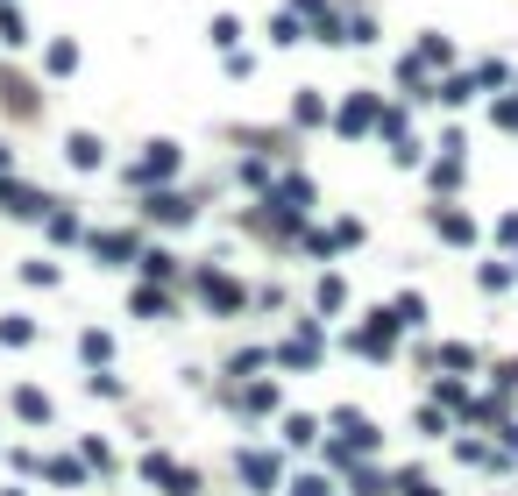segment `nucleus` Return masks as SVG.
<instances>
[{
  "instance_id": "obj_1",
  "label": "nucleus",
  "mask_w": 518,
  "mask_h": 496,
  "mask_svg": "<svg viewBox=\"0 0 518 496\" xmlns=\"http://www.w3.org/2000/svg\"><path fill=\"white\" fill-rule=\"evenodd\" d=\"M192 291H199V305H206L213 319H242V312L256 305V291H249L235 270H220V263H199V270H192Z\"/></svg>"
},
{
  "instance_id": "obj_2",
  "label": "nucleus",
  "mask_w": 518,
  "mask_h": 496,
  "mask_svg": "<svg viewBox=\"0 0 518 496\" xmlns=\"http://www.w3.org/2000/svg\"><path fill=\"white\" fill-rule=\"evenodd\" d=\"M135 475H142V482H150L157 496H206V475H199L192 461H178V454H164V447H150V454H142V461H135Z\"/></svg>"
},
{
  "instance_id": "obj_3",
  "label": "nucleus",
  "mask_w": 518,
  "mask_h": 496,
  "mask_svg": "<svg viewBox=\"0 0 518 496\" xmlns=\"http://www.w3.org/2000/svg\"><path fill=\"white\" fill-rule=\"evenodd\" d=\"M178 171H185V142H178V135H150V142H142V156L128 163V185L150 192V185H171Z\"/></svg>"
},
{
  "instance_id": "obj_4",
  "label": "nucleus",
  "mask_w": 518,
  "mask_h": 496,
  "mask_svg": "<svg viewBox=\"0 0 518 496\" xmlns=\"http://www.w3.org/2000/svg\"><path fill=\"white\" fill-rule=\"evenodd\" d=\"M398 334H405L398 312H391V305H377V312H362V326L348 334V348H355L362 362H391V355H398Z\"/></svg>"
},
{
  "instance_id": "obj_5",
  "label": "nucleus",
  "mask_w": 518,
  "mask_h": 496,
  "mask_svg": "<svg viewBox=\"0 0 518 496\" xmlns=\"http://www.w3.org/2000/svg\"><path fill=\"white\" fill-rule=\"evenodd\" d=\"M235 475H242V489H249V496H284V482H291V475H284V454H277V447H263V440L235 454Z\"/></svg>"
},
{
  "instance_id": "obj_6",
  "label": "nucleus",
  "mask_w": 518,
  "mask_h": 496,
  "mask_svg": "<svg viewBox=\"0 0 518 496\" xmlns=\"http://www.w3.org/2000/svg\"><path fill=\"white\" fill-rule=\"evenodd\" d=\"M299 241H306V256H327V263H334V256H355V248L369 241V227H362L355 213H341V220H327V227H306Z\"/></svg>"
},
{
  "instance_id": "obj_7",
  "label": "nucleus",
  "mask_w": 518,
  "mask_h": 496,
  "mask_svg": "<svg viewBox=\"0 0 518 496\" xmlns=\"http://www.w3.org/2000/svg\"><path fill=\"white\" fill-rule=\"evenodd\" d=\"M377 121H384V93H369V86H355V93L334 107V135H341V142L377 135Z\"/></svg>"
},
{
  "instance_id": "obj_8",
  "label": "nucleus",
  "mask_w": 518,
  "mask_h": 496,
  "mask_svg": "<svg viewBox=\"0 0 518 496\" xmlns=\"http://www.w3.org/2000/svg\"><path fill=\"white\" fill-rule=\"evenodd\" d=\"M142 220H157V227H192V220H199V199L178 192V185H150V192H142Z\"/></svg>"
},
{
  "instance_id": "obj_9",
  "label": "nucleus",
  "mask_w": 518,
  "mask_h": 496,
  "mask_svg": "<svg viewBox=\"0 0 518 496\" xmlns=\"http://www.w3.org/2000/svg\"><path fill=\"white\" fill-rule=\"evenodd\" d=\"M86 248H93V263H100V270H121V263L135 270L142 234H135V227H93V234H86Z\"/></svg>"
},
{
  "instance_id": "obj_10",
  "label": "nucleus",
  "mask_w": 518,
  "mask_h": 496,
  "mask_svg": "<svg viewBox=\"0 0 518 496\" xmlns=\"http://www.w3.org/2000/svg\"><path fill=\"white\" fill-rule=\"evenodd\" d=\"M235 411L249 426H263V419H284V390H277V376H249L242 390H235Z\"/></svg>"
},
{
  "instance_id": "obj_11",
  "label": "nucleus",
  "mask_w": 518,
  "mask_h": 496,
  "mask_svg": "<svg viewBox=\"0 0 518 496\" xmlns=\"http://www.w3.org/2000/svg\"><path fill=\"white\" fill-rule=\"evenodd\" d=\"M334 433H341V440H348V447H355L362 461H369V454H377V447H384V426H377V419H369V411H362V404H334Z\"/></svg>"
},
{
  "instance_id": "obj_12",
  "label": "nucleus",
  "mask_w": 518,
  "mask_h": 496,
  "mask_svg": "<svg viewBox=\"0 0 518 496\" xmlns=\"http://www.w3.org/2000/svg\"><path fill=\"white\" fill-rule=\"evenodd\" d=\"M64 163H71L79 178H93V171H107V142H100L93 128H71V135H64Z\"/></svg>"
},
{
  "instance_id": "obj_13",
  "label": "nucleus",
  "mask_w": 518,
  "mask_h": 496,
  "mask_svg": "<svg viewBox=\"0 0 518 496\" xmlns=\"http://www.w3.org/2000/svg\"><path fill=\"white\" fill-rule=\"evenodd\" d=\"M426 220H433V234L448 241V248H476V234H483V227H476V220H469L462 206H448V199H440V206H433Z\"/></svg>"
},
{
  "instance_id": "obj_14",
  "label": "nucleus",
  "mask_w": 518,
  "mask_h": 496,
  "mask_svg": "<svg viewBox=\"0 0 518 496\" xmlns=\"http://www.w3.org/2000/svg\"><path fill=\"white\" fill-rule=\"evenodd\" d=\"M263 43H270V50H299V43H313V29H306L299 8H277V15L263 22Z\"/></svg>"
},
{
  "instance_id": "obj_15",
  "label": "nucleus",
  "mask_w": 518,
  "mask_h": 496,
  "mask_svg": "<svg viewBox=\"0 0 518 496\" xmlns=\"http://www.w3.org/2000/svg\"><path fill=\"white\" fill-rule=\"evenodd\" d=\"M8 404H15V419H22V426H50V419H57V397H50L43 383H15V397H8Z\"/></svg>"
},
{
  "instance_id": "obj_16",
  "label": "nucleus",
  "mask_w": 518,
  "mask_h": 496,
  "mask_svg": "<svg viewBox=\"0 0 518 496\" xmlns=\"http://www.w3.org/2000/svg\"><path fill=\"white\" fill-rule=\"evenodd\" d=\"M426 185H433V192H440V199H455V192H462V185H469V163H462V156H455V149H440V156H433V163H426Z\"/></svg>"
},
{
  "instance_id": "obj_17",
  "label": "nucleus",
  "mask_w": 518,
  "mask_h": 496,
  "mask_svg": "<svg viewBox=\"0 0 518 496\" xmlns=\"http://www.w3.org/2000/svg\"><path fill=\"white\" fill-rule=\"evenodd\" d=\"M128 312H135V319H171V312H178V298H171L164 284H150V277H142V284L128 291Z\"/></svg>"
},
{
  "instance_id": "obj_18",
  "label": "nucleus",
  "mask_w": 518,
  "mask_h": 496,
  "mask_svg": "<svg viewBox=\"0 0 518 496\" xmlns=\"http://www.w3.org/2000/svg\"><path fill=\"white\" fill-rule=\"evenodd\" d=\"M86 475H93L86 454H43V482L50 489H86Z\"/></svg>"
},
{
  "instance_id": "obj_19",
  "label": "nucleus",
  "mask_w": 518,
  "mask_h": 496,
  "mask_svg": "<svg viewBox=\"0 0 518 496\" xmlns=\"http://www.w3.org/2000/svg\"><path fill=\"white\" fill-rule=\"evenodd\" d=\"M291 121H299V128H334L327 93H320V86H299V93H291Z\"/></svg>"
},
{
  "instance_id": "obj_20",
  "label": "nucleus",
  "mask_w": 518,
  "mask_h": 496,
  "mask_svg": "<svg viewBox=\"0 0 518 496\" xmlns=\"http://www.w3.org/2000/svg\"><path fill=\"white\" fill-rule=\"evenodd\" d=\"M270 199H284V206H299V213H313V206H320V185H313L306 171H284V178L270 185Z\"/></svg>"
},
{
  "instance_id": "obj_21",
  "label": "nucleus",
  "mask_w": 518,
  "mask_h": 496,
  "mask_svg": "<svg viewBox=\"0 0 518 496\" xmlns=\"http://www.w3.org/2000/svg\"><path fill=\"white\" fill-rule=\"evenodd\" d=\"M277 440L306 454V447H320V419H313V411H284V419H277Z\"/></svg>"
},
{
  "instance_id": "obj_22",
  "label": "nucleus",
  "mask_w": 518,
  "mask_h": 496,
  "mask_svg": "<svg viewBox=\"0 0 518 496\" xmlns=\"http://www.w3.org/2000/svg\"><path fill=\"white\" fill-rule=\"evenodd\" d=\"M313 312H320V319H341V312H348V277H341V270H327V277L313 284Z\"/></svg>"
},
{
  "instance_id": "obj_23",
  "label": "nucleus",
  "mask_w": 518,
  "mask_h": 496,
  "mask_svg": "<svg viewBox=\"0 0 518 496\" xmlns=\"http://www.w3.org/2000/svg\"><path fill=\"white\" fill-rule=\"evenodd\" d=\"M348 496H398V475L377 468V461H362V468L348 475Z\"/></svg>"
},
{
  "instance_id": "obj_24",
  "label": "nucleus",
  "mask_w": 518,
  "mask_h": 496,
  "mask_svg": "<svg viewBox=\"0 0 518 496\" xmlns=\"http://www.w3.org/2000/svg\"><path fill=\"white\" fill-rule=\"evenodd\" d=\"M43 234H50V248H71V241H86V220L71 213V199H57V213L43 220Z\"/></svg>"
},
{
  "instance_id": "obj_25",
  "label": "nucleus",
  "mask_w": 518,
  "mask_h": 496,
  "mask_svg": "<svg viewBox=\"0 0 518 496\" xmlns=\"http://www.w3.org/2000/svg\"><path fill=\"white\" fill-rule=\"evenodd\" d=\"M135 270H142V277H150V284H171V277H178L185 263L171 256V248H164V241H157V248H150V241H142V256H135Z\"/></svg>"
},
{
  "instance_id": "obj_26",
  "label": "nucleus",
  "mask_w": 518,
  "mask_h": 496,
  "mask_svg": "<svg viewBox=\"0 0 518 496\" xmlns=\"http://www.w3.org/2000/svg\"><path fill=\"white\" fill-rule=\"evenodd\" d=\"M43 71L71 78V71H79V43H71V36H43Z\"/></svg>"
},
{
  "instance_id": "obj_27",
  "label": "nucleus",
  "mask_w": 518,
  "mask_h": 496,
  "mask_svg": "<svg viewBox=\"0 0 518 496\" xmlns=\"http://www.w3.org/2000/svg\"><path fill=\"white\" fill-rule=\"evenodd\" d=\"M476 93H483V78H476V71H448V78H440V93H433V100H440V107H469Z\"/></svg>"
},
{
  "instance_id": "obj_28",
  "label": "nucleus",
  "mask_w": 518,
  "mask_h": 496,
  "mask_svg": "<svg viewBox=\"0 0 518 496\" xmlns=\"http://www.w3.org/2000/svg\"><path fill=\"white\" fill-rule=\"evenodd\" d=\"M79 362L86 369H114V334H107V326H86V334H79Z\"/></svg>"
},
{
  "instance_id": "obj_29",
  "label": "nucleus",
  "mask_w": 518,
  "mask_h": 496,
  "mask_svg": "<svg viewBox=\"0 0 518 496\" xmlns=\"http://www.w3.org/2000/svg\"><path fill=\"white\" fill-rule=\"evenodd\" d=\"M36 36H29V15L15 8V0H0V50H29Z\"/></svg>"
},
{
  "instance_id": "obj_30",
  "label": "nucleus",
  "mask_w": 518,
  "mask_h": 496,
  "mask_svg": "<svg viewBox=\"0 0 518 496\" xmlns=\"http://www.w3.org/2000/svg\"><path fill=\"white\" fill-rule=\"evenodd\" d=\"M433 404H440V411H455V419H469V404H476V390H469L462 376H440V383H433Z\"/></svg>"
},
{
  "instance_id": "obj_31",
  "label": "nucleus",
  "mask_w": 518,
  "mask_h": 496,
  "mask_svg": "<svg viewBox=\"0 0 518 496\" xmlns=\"http://www.w3.org/2000/svg\"><path fill=\"white\" fill-rule=\"evenodd\" d=\"M36 334H43V326L29 312H0V348H36Z\"/></svg>"
},
{
  "instance_id": "obj_32",
  "label": "nucleus",
  "mask_w": 518,
  "mask_h": 496,
  "mask_svg": "<svg viewBox=\"0 0 518 496\" xmlns=\"http://www.w3.org/2000/svg\"><path fill=\"white\" fill-rule=\"evenodd\" d=\"M426 362H433V369H455V376H462V369H476L483 355H476L469 341H440V348H426Z\"/></svg>"
},
{
  "instance_id": "obj_33",
  "label": "nucleus",
  "mask_w": 518,
  "mask_h": 496,
  "mask_svg": "<svg viewBox=\"0 0 518 496\" xmlns=\"http://www.w3.org/2000/svg\"><path fill=\"white\" fill-rule=\"evenodd\" d=\"M0 100H8V114H36V86L22 71H0Z\"/></svg>"
},
{
  "instance_id": "obj_34",
  "label": "nucleus",
  "mask_w": 518,
  "mask_h": 496,
  "mask_svg": "<svg viewBox=\"0 0 518 496\" xmlns=\"http://www.w3.org/2000/svg\"><path fill=\"white\" fill-rule=\"evenodd\" d=\"M455 461H469V468H511V454L490 447V440H455Z\"/></svg>"
},
{
  "instance_id": "obj_35",
  "label": "nucleus",
  "mask_w": 518,
  "mask_h": 496,
  "mask_svg": "<svg viewBox=\"0 0 518 496\" xmlns=\"http://www.w3.org/2000/svg\"><path fill=\"white\" fill-rule=\"evenodd\" d=\"M412 57H419V64H426V71H448V64H455V43H448V36H440V29H426V36H419V50H412Z\"/></svg>"
},
{
  "instance_id": "obj_36",
  "label": "nucleus",
  "mask_w": 518,
  "mask_h": 496,
  "mask_svg": "<svg viewBox=\"0 0 518 496\" xmlns=\"http://www.w3.org/2000/svg\"><path fill=\"white\" fill-rule=\"evenodd\" d=\"M391 312H398L405 334H419V326H426V291H398V298H391Z\"/></svg>"
},
{
  "instance_id": "obj_37",
  "label": "nucleus",
  "mask_w": 518,
  "mask_h": 496,
  "mask_svg": "<svg viewBox=\"0 0 518 496\" xmlns=\"http://www.w3.org/2000/svg\"><path fill=\"white\" fill-rule=\"evenodd\" d=\"M22 284H36V291H57V284H64V263H50V256H29V263H22Z\"/></svg>"
},
{
  "instance_id": "obj_38",
  "label": "nucleus",
  "mask_w": 518,
  "mask_h": 496,
  "mask_svg": "<svg viewBox=\"0 0 518 496\" xmlns=\"http://www.w3.org/2000/svg\"><path fill=\"white\" fill-rule=\"evenodd\" d=\"M320 468H334V475H355V468H362V454H355L348 440H320Z\"/></svg>"
},
{
  "instance_id": "obj_39",
  "label": "nucleus",
  "mask_w": 518,
  "mask_h": 496,
  "mask_svg": "<svg viewBox=\"0 0 518 496\" xmlns=\"http://www.w3.org/2000/svg\"><path fill=\"white\" fill-rule=\"evenodd\" d=\"M284 496H334V468H313V475H291Z\"/></svg>"
},
{
  "instance_id": "obj_40",
  "label": "nucleus",
  "mask_w": 518,
  "mask_h": 496,
  "mask_svg": "<svg viewBox=\"0 0 518 496\" xmlns=\"http://www.w3.org/2000/svg\"><path fill=\"white\" fill-rule=\"evenodd\" d=\"M263 369H277V362H270V348H242V355L228 362V376H235V383H249V376H263Z\"/></svg>"
},
{
  "instance_id": "obj_41",
  "label": "nucleus",
  "mask_w": 518,
  "mask_h": 496,
  "mask_svg": "<svg viewBox=\"0 0 518 496\" xmlns=\"http://www.w3.org/2000/svg\"><path fill=\"white\" fill-rule=\"evenodd\" d=\"M79 454H86V468H100V475H114V468H121V454H114L100 433H86V440H79Z\"/></svg>"
},
{
  "instance_id": "obj_42",
  "label": "nucleus",
  "mask_w": 518,
  "mask_h": 496,
  "mask_svg": "<svg viewBox=\"0 0 518 496\" xmlns=\"http://www.w3.org/2000/svg\"><path fill=\"white\" fill-rule=\"evenodd\" d=\"M86 397H107V404H114V397H128V383H121L114 369H86Z\"/></svg>"
},
{
  "instance_id": "obj_43",
  "label": "nucleus",
  "mask_w": 518,
  "mask_h": 496,
  "mask_svg": "<svg viewBox=\"0 0 518 496\" xmlns=\"http://www.w3.org/2000/svg\"><path fill=\"white\" fill-rule=\"evenodd\" d=\"M206 43H213V50H235V43H242V22H235V15H213V22H206Z\"/></svg>"
},
{
  "instance_id": "obj_44",
  "label": "nucleus",
  "mask_w": 518,
  "mask_h": 496,
  "mask_svg": "<svg viewBox=\"0 0 518 496\" xmlns=\"http://www.w3.org/2000/svg\"><path fill=\"white\" fill-rule=\"evenodd\" d=\"M476 78H483L490 93H497V86H518V71H511L504 57H483V64H476Z\"/></svg>"
},
{
  "instance_id": "obj_45",
  "label": "nucleus",
  "mask_w": 518,
  "mask_h": 496,
  "mask_svg": "<svg viewBox=\"0 0 518 496\" xmlns=\"http://www.w3.org/2000/svg\"><path fill=\"white\" fill-rule=\"evenodd\" d=\"M242 185H249V192H270V185H277V171H270L263 156H249V163H242Z\"/></svg>"
},
{
  "instance_id": "obj_46",
  "label": "nucleus",
  "mask_w": 518,
  "mask_h": 496,
  "mask_svg": "<svg viewBox=\"0 0 518 496\" xmlns=\"http://www.w3.org/2000/svg\"><path fill=\"white\" fill-rule=\"evenodd\" d=\"M426 440H440V433H448V411H440V404H419V419H412Z\"/></svg>"
},
{
  "instance_id": "obj_47",
  "label": "nucleus",
  "mask_w": 518,
  "mask_h": 496,
  "mask_svg": "<svg viewBox=\"0 0 518 496\" xmlns=\"http://www.w3.org/2000/svg\"><path fill=\"white\" fill-rule=\"evenodd\" d=\"M511 277H518L511 263H483V270H476V284H483V291H511Z\"/></svg>"
},
{
  "instance_id": "obj_48",
  "label": "nucleus",
  "mask_w": 518,
  "mask_h": 496,
  "mask_svg": "<svg viewBox=\"0 0 518 496\" xmlns=\"http://www.w3.org/2000/svg\"><path fill=\"white\" fill-rule=\"evenodd\" d=\"M8 468H15V475H43V454H36V447H8Z\"/></svg>"
},
{
  "instance_id": "obj_49",
  "label": "nucleus",
  "mask_w": 518,
  "mask_h": 496,
  "mask_svg": "<svg viewBox=\"0 0 518 496\" xmlns=\"http://www.w3.org/2000/svg\"><path fill=\"white\" fill-rule=\"evenodd\" d=\"M348 43H355V50H369V43H377V22L355 15V22H348Z\"/></svg>"
},
{
  "instance_id": "obj_50",
  "label": "nucleus",
  "mask_w": 518,
  "mask_h": 496,
  "mask_svg": "<svg viewBox=\"0 0 518 496\" xmlns=\"http://www.w3.org/2000/svg\"><path fill=\"white\" fill-rule=\"evenodd\" d=\"M490 376H497V390H504V397H511V390H518V355H511V362H497V369H490Z\"/></svg>"
},
{
  "instance_id": "obj_51",
  "label": "nucleus",
  "mask_w": 518,
  "mask_h": 496,
  "mask_svg": "<svg viewBox=\"0 0 518 496\" xmlns=\"http://www.w3.org/2000/svg\"><path fill=\"white\" fill-rule=\"evenodd\" d=\"M497 241H504V248H518V213H504V220H497Z\"/></svg>"
},
{
  "instance_id": "obj_52",
  "label": "nucleus",
  "mask_w": 518,
  "mask_h": 496,
  "mask_svg": "<svg viewBox=\"0 0 518 496\" xmlns=\"http://www.w3.org/2000/svg\"><path fill=\"white\" fill-rule=\"evenodd\" d=\"M497 433H504V454H511V461H518V419H504V426H497Z\"/></svg>"
},
{
  "instance_id": "obj_53",
  "label": "nucleus",
  "mask_w": 518,
  "mask_h": 496,
  "mask_svg": "<svg viewBox=\"0 0 518 496\" xmlns=\"http://www.w3.org/2000/svg\"><path fill=\"white\" fill-rule=\"evenodd\" d=\"M0 178H15V149L8 142H0Z\"/></svg>"
},
{
  "instance_id": "obj_54",
  "label": "nucleus",
  "mask_w": 518,
  "mask_h": 496,
  "mask_svg": "<svg viewBox=\"0 0 518 496\" xmlns=\"http://www.w3.org/2000/svg\"><path fill=\"white\" fill-rule=\"evenodd\" d=\"M0 496H29V489H22V482H8V489H0Z\"/></svg>"
}]
</instances>
